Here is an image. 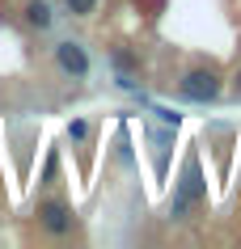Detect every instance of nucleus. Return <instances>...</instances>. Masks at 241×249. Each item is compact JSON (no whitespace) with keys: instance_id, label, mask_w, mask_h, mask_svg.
Masks as SVG:
<instances>
[{"instance_id":"obj_6","label":"nucleus","mask_w":241,"mask_h":249,"mask_svg":"<svg viewBox=\"0 0 241 249\" xmlns=\"http://www.w3.org/2000/svg\"><path fill=\"white\" fill-rule=\"evenodd\" d=\"M68 135H72V140H85V135H89V123H85V118H76V123L68 127Z\"/></svg>"},{"instance_id":"obj_7","label":"nucleus","mask_w":241,"mask_h":249,"mask_svg":"<svg viewBox=\"0 0 241 249\" xmlns=\"http://www.w3.org/2000/svg\"><path fill=\"white\" fill-rule=\"evenodd\" d=\"M233 97L241 102V68H237V76H233Z\"/></svg>"},{"instance_id":"obj_1","label":"nucleus","mask_w":241,"mask_h":249,"mask_svg":"<svg viewBox=\"0 0 241 249\" xmlns=\"http://www.w3.org/2000/svg\"><path fill=\"white\" fill-rule=\"evenodd\" d=\"M220 72L216 68H190L186 76L178 80V93L186 97V102H216L220 97Z\"/></svg>"},{"instance_id":"obj_2","label":"nucleus","mask_w":241,"mask_h":249,"mask_svg":"<svg viewBox=\"0 0 241 249\" xmlns=\"http://www.w3.org/2000/svg\"><path fill=\"white\" fill-rule=\"evenodd\" d=\"M34 215H38V228L51 236H68L72 228H76V215H72V207H68L64 198H42L38 207H34Z\"/></svg>"},{"instance_id":"obj_4","label":"nucleus","mask_w":241,"mask_h":249,"mask_svg":"<svg viewBox=\"0 0 241 249\" xmlns=\"http://www.w3.org/2000/svg\"><path fill=\"white\" fill-rule=\"evenodd\" d=\"M26 21L34 30H47V26H51V9H47L42 0H26Z\"/></svg>"},{"instance_id":"obj_3","label":"nucleus","mask_w":241,"mask_h":249,"mask_svg":"<svg viewBox=\"0 0 241 249\" xmlns=\"http://www.w3.org/2000/svg\"><path fill=\"white\" fill-rule=\"evenodd\" d=\"M55 64H59V72L72 76V80L89 76V55H85L80 42H59V47H55Z\"/></svg>"},{"instance_id":"obj_5","label":"nucleus","mask_w":241,"mask_h":249,"mask_svg":"<svg viewBox=\"0 0 241 249\" xmlns=\"http://www.w3.org/2000/svg\"><path fill=\"white\" fill-rule=\"evenodd\" d=\"M64 4H68L72 17H93L97 13V0H64Z\"/></svg>"}]
</instances>
